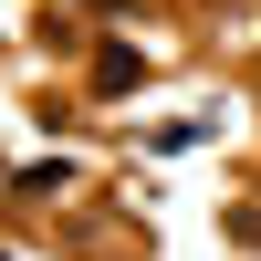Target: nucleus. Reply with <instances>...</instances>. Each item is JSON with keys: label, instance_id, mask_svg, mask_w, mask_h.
Wrapping results in <instances>:
<instances>
[{"label": "nucleus", "instance_id": "f257e3e1", "mask_svg": "<svg viewBox=\"0 0 261 261\" xmlns=\"http://www.w3.org/2000/svg\"><path fill=\"white\" fill-rule=\"evenodd\" d=\"M94 84H105V94H136L146 63H136V53H94Z\"/></svg>", "mask_w": 261, "mask_h": 261}]
</instances>
